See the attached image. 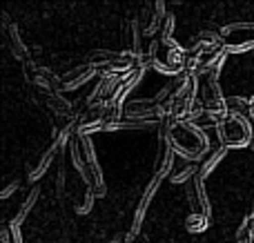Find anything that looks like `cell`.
<instances>
[{
    "mask_svg": "<svg viewBox=\"0 0 254 243\" xmlns=\"http://www.w3.org/2000/svg\"><path fill=\"white\" fill-rule=\"evenodd\" d=\"M172 147L174 154L185 163H198L210 152V138L205 129L190 121H176L172 125Z\"/></svg>",
    "mask_w": 254,
    "mask_h": 243,
    "instance_id": "obj_1",
    "label": "cell"
},
{
    "mask_svg": "<svg viewBox=\"0 0 254 243\" xmlns=\"http://www.w3.org/2000/svg\"><path fill=\"white\" fill-rule=\"evenodd\" d=\"M246 221H248V226H250V232L254 235V210H252V212L246 217Z\"/></svg>",
    "mask_w": 254,
    "mask_h": 243,
    "instance_id": "obj_26",
    "label": "cell"
},
{
    "mask_svg": "<svg viewBox=\"0 0 254 243\" xmlns=\"http://www.w3.org/2000/svg\"><path fill=\"white\" fill-rule=\"evenodd\" d=\"M216 136H219L221 145L228 150H241V147H250L254 138L252 121L248 116L228 114L216 127Z\"/></svg>",
    "mask_w": 254,
    "mask_h": 243,
    "instance_id": "obj_2",
    "label": "cell"
},
{
    "mask_svg": "<svg viewBox=\"0 0 254 243\" xmlns=\"http://www.w3.org/2000/svg\"><path fill=\"white\" fill-rule=\"evenodd\" d=\"M250 98H243V96H230L228 98V112L230 114H239V116H248L250 119Z\"/></svg>",
    "mask_w": 254,
    "mask_h": 243,
    "instance_id": "obj_19",
    "label": "cell"
},
{
    "mask_svg": "<svg viewBox=\"0 0 254 243\" xmlns=\"http://www.w3.org/2000/svg\"><path fill=\"white\" fill-rule=\"evenodd\" d=\"M207 226H210V219L203 217V214H192V212H190V217L185 219V230L192 232V235L207 230Z\"/></svg>",
    "mask_w": 254,
    "mask_h": 243,
    "instance_id": "obj_22",
    "label": "cell"
},
{
    "mask_svg": "<svg viewBox=\"0 0 254 243\" xmlns=\"http://www.w3.org/2000/svg\"><path fill=\"white\" fill-rule=\"evenodd\" d=\"M201 103L207 112L221 116V119H225V116L230 114L228 112V98L223 96L219 83H212V80H207V78H205V83L201 85Z\"/></svg>",
    "mask_w": 254,
    "mask_h": 243,
    "instance_id": "obj_11",
    "label": "cell"
},
{
    "mask_svg": "<svg viewBox=\"0 0 254 243\" xmlns=\"http://www.w3.org/2000/svg\"><path fill=\"white\" fill-rule=\"evenodd\" d=\"M38 194H40L38 185H36V187H31V190L27 192V196H25V201H22V203H20V208H18V212L13 214L11 219H9V221H11L13 226H18V228H20L22 223H25L27 214L31 212V208H34V205H36V201H38Z\"/></svg>",
    "mask_w": 254,
    "mask_h": 243,
    "instance_id": "obj_16",
    "label": "cell"
},
{
    "mask_svg": "<svg viewBox=\"0 0 254 243\" xmlns=\"http://www.w3.org/2000/svg\"><path fill=\"white\" fill-rule=\"evenodd\" d=\"M110 243H123V237H121V235H116V237H114V239H112Z\"/></svg>",
    "mask_w": 254,
    "mask_h": 243,
    "instance_id": "obj_29",
    "label": "cell"
},
{
    "mask_svg": "<svg viewBox=\"0 0 254 243\" xmlns=\"http://www.w3.org/2000/svg\"><path fill=\"white\" fill-rule=\"evenodd\" d=\"M80 141V150H83V156H85V165H87V185L85 187H92L94 194L101 199V196L107 194V185H105V177H103V170H101V163L96 159V147H94V141L92 136H78Z\"/></svg>",
    "mask_w": 254,
    "mask_h": 243,
    "instance_id": "obj_4",
    "label": "cell"
},
{
    "mask_svg": "<svg viewBox=\"0 0 254 243\" xmlns=\"http://www.w3.org/2000/svg\"><path fill=\"white\" fill-rule=\"evenodd\" d=\"M0 241L2 243H22L20 228L13 226L11 221H4L2 226H0Z\"/></svg>",
    "mask_w": 254,
    "mask_h": 243,
    "instance_id": "obj_20",
    "label": "cell"
},
{
    "mask_svg": "<svg viewBox=\"0 0 254 243\" xmlns=\"http://www.w3.org/2000/svg\"><path fill=\"white\" fill-rule=\"evenodd\" d=\"M185 199H188L190 212L203 214V217L210 219L212 205H210V199H207V194H205V181H203L201 177H194L192 181L185 185Z\"/></svg>",
    "mask_w": 254,
    "mask_h": 243,
    "instance_id": "obj_9",
    "label": "cell"
},
{
    "mask_svg": "<svg viewBox=\"0 0 254 243\" xmlns=\"http://www.w3.org/2000/svg\"><path fill=\"white\" fill-rule=\"evenodd\" d=\"M125 34H127V52L136 54V56H143V49H140V38H143V29H140V20L138 18H129L125 22Z\"/></svg>",
    "mask_w": 254,
    "mask_h": 243,
    "instance_id": "obj_15",
    "label": "cell"
},
{
    "mask_svg": "<svg viewBox=\"0 0 254 243\" xmlns=\"http://www.w3.org/2000/svg\"><path fill=\"white\" fill-rule=\"evenodd\" d=\"M252 210H254V199H252Z\"/></svg>",
    "mask_w": 254,
    "mask_h": 243,
    "instance_id": "obj_31",
    "label": "cell"
},
{
    "mask_svg": "<svg viewBox=\"0 0 254 243\" xmlns=\"http://www.w3.org/2000/svg\"><path fill=\"white\" fill-rule=\"evenodd\" d=\"M98 69L92 65H87V62H83V65L74 67V69H69L67 74H63V92H71V89H78L83 87V85H87L92 78H96Z\"/></svg>",
    "mask_w": 254,
    "mask_h": 243,
    "instance_id": "obj_13",
    "label": "cell"
},
{
    "mask_svg": "<svg viewBox=\"0 0 254 243\" xmlns=\"http://www.w3.org/2000/svg\"><path fill=\"white\" fill-rule=\"evenodd\" d=\"M63 185H65V159L63 154L58 156V177H56V192L61 194L63 192Z\"/></svg>",
    "mask_w": 254,
    "mask_h": 243,
    "instance_id": "obj_24",
    "label": "cell"
},
{
    "mask_svg": "<svg viewBox=\"0 0 254 243\" xmlns=\"http://www.w3.org/2000/svg\"><path fill=\"white\" fill-rule=\"evenodd\" d=\"M250 105H252V110H250V121L254 123V94H252V98H250Z\"/></svg>",
    "mask_w": 254,
    "mask_h": 243,
    "instance_id": "obj_27",
    "label": "cell"
},
{
    "mask_svg": "<svg viewBox=\"0 0 254 243\" xmlns=\"http://www.w3.org/2000/svg\"><path fill=\"white\" fill-rule=\"evenodd\" d=\"M20 187V181H11L7 187H2V192H0V199H9V196L13 194V192Z\"/></svg>",
    "mask_w": 254,
    "mask_h": 243,
    "instance_id": "obj_25",
    "label": "cell"
},
{
    "mask_svg": "<svg viewBox=\"0 0 254 243\" xmlns=\"http://www.w3.org/2000/svg\"><path fill=\"white\" fill-rule=\"evenodd\" d=\"M174 27H176V20H174V13H167L165 20L161 25V31H158V40L161 43H167V40H174Z\"/></svg>",
    "mask_w": 254,
    "mask_h": 243,
    "instance_id": "obj_23",
    "label": "cell"
},
{
    "mask_svg": "<svg viewBox=\"0 0 254 243\" xmlns=\"http://www.w3.org/2000/svg\"><path fill=\"white\" fill-rule=\"evenodd\" d=\"M134 243H152V241H149V239H147V237H145V235H140V237H138V239H136Z\"/></svg>",
    "mask_w": 254,
    "mask_h": 243,
    "instance_id": "obj_28",
    "label": "cell"
},
{
    "mask_svg": "<svg viewBox=\"0 0 254 243\" xmlns=\"http://www.w3.org/2000/svg\"><path fill=\"white\" fill-rule=\"evenodd\" d=\"M0 34H2L4 47L9 49V54H11L16 61L29 62V49H27V45L22 43L20 31H18V25L11 20V18H9V13H2V25H0Z\"/></svg>",
    "mask_w": 254,
    "mask_h": 243,
    "instance_id": "obj_7",
    "label": "cell"
},
{
    "mask_svg": "<svg viewBox=\"0 0 254 243\" xmlns=\"http://www.w3.org/2000/svg\"><path fill=\"white\" fill-rule=\"evenodd\" d=\"M145 67H136L131 74H127L125 78H123V83L119 85V89H116V94H114V98H112L107 105H116V107H123L125 105V98L129 96L131 92H134V87L140 83V80L145 78Z\"/></svg>",
    "mask_w": 254,
    "mask_h": 243,
    "instance_id": "obj_14",
    "label": "cell"
},
{
    "mask_svg": "<svg viewBox=\"0 0 254 243\" xmlns=\"http://www.w3.org/2000/svg\"><path fill=\"white\" fill-rule=\"evenodd\" d=\"M219 34L223 36L225 54H246L254 52V22H230L221 27Z\"/></svg>",
    "mask_w": 254,
    "mask_h": 243,
    "instance_id": "obj_3",
    "label": "cell"
},
{
    "mask_svg": "<svg viewBox=\"0 0 254 243\" xmlns=\"http://www.w3.org/2000/svg\"><path fill=\"white\" fill-rule=\"evenodd\" d=\"M96 199H98V196L94 194V190H92V187H85L83 196H80V199L74 203L76 212H78V214H89V212H92V208H94V201H96Z\"/></svg>",
    "mask_w": 254,
    "mask_h": 243,
    "instance_id": "obj_21",
    "label": "cell"
},
{
    "mask_svg": "<svg viewBox=\"0 0 254 243\" xmlns=\"http://www.w3.org/2000/svg\"><path fill=\"white\" fill-rule=\"evenodd\" d=\"M36 98L38 103L56 119H63L65 123L74 121L76 116V105H71L67 98H63L61 92H36Z\"/></svg>",
    "mask_w": 254,
    "mask_h": 243,
    "instance_id": "obj_8",
    "label": "cell"
},
{
    "mask_svg": "<svg viewBox=\"0 0 254 243\" xmlns=\"http://www.w3.org/2000/svg\"><path fill=\"white\" fill-rule=\"evenodd\" d=\"M25 78L36 92H63V76L54 74L47 67H38L34 62H25Z\"/></svg>",
    "mask_w": 254,
    "mask_h": 243,
    "instance_id": "obj_6",
    "label": "cell"
},
{
    "mask_svg": "<svg viewBox=\"0 0 254 243\" xmlns=\"http://www.w3.org/2000/svg\"><path fill=\"white\" fill-rule=\"evenodd\" d=\"M250 243H254V235H252V237H250Z\"/></svg>",
    "mask_w": 254,
    "mask_h": 243,
    "instance_id": "obj_30",
    "label": "cell"
},
{
    "mask_svg": "<svg viewBox=\"0 0 254 243\" xmlns=\"http://www.w3.org/2000/svg\"><path fill=\"white\" fill-rule=\"evenodd\" d=\"M163 179H165V177H158V174H154L152 181L147 183V187H145L143 196H140L138 205H136V210H134V217H131V226H129V232H127V237H125V243H134L140 237L143 219H145V214H147V208H149V203H152L154 194H156L158 187H161Z\"/></svg>",
    "mask_w": 254,
    "mask_h": 243,
    "instance_id": "obj_5",
    "label": "cell"
},
{
    "mask_svg": "<svg viewBox=\"0 0 254 243\" xmlns=\"http://www.w3.org/2000/svg\"><path fill=\"white\" fill-rule=\"evenodd\" d=\"M167 11H165V2L163 0H154V2H147L143 7V13H140V29H143V36L152 38L161 31V25L165 20Z\"/></svg>",
    "mask_w": 254,
    "mask_h": 243,
    "instance_id": "obj_10",
    "label": "cell"
},
{
    "mask_svg": "<svg viewBox=\"0 0 254 243\" xmlns=\"http://www.w3.org/2000/svg\"><path fill=\"white\" fill-rule=\"evenodd\" d=\"M228 152H230V150H228V147H223V145L216 147V150L212 152V154L201 163V172H198V177H201L203 181H205L207 177H212V172H214V170L221 165V161L228 156Z\"/></svg>",
    "mask_w": 254,
    "mask_h": 243,
    "instance_id": "obj_17",
    "label": "cell"
},
{
    "mask_svg": "<svg viewBox=\"0 0 254 243\" xmlns=\"http://www.w3.org/2000/svg\"><path fill=\"white\" fill-rule=\"evenodd\" d=\"M198 172H201V165H198V163H185L181 170H176V172H172L170 181L174 183V185H179V183H183V185H188V183L192 181L194 177H198Z\"/></svg>",
    "mask_w": 254,
    "mask_h": 243,
    "instance_id": "obj_18",
    "label": "cell"
},
{
    "mask_svg": "<svg viewBox=\"0 0 254 243\" xmlns=\"http://www.w3.org/2000/svg\"><path fill=\"white\" fill-rule=\"evenodd\" d=\"M223 47H225V43H223V36H221L219 31L203 29L192 38V43H190L188 49L192 54H196V56H203V54L219 52V49H223Z\"/></svg>",
    "mask_w": 254,
    "mask_h": 243,
    "instance_id": "obj_12",
    "label": "cell"
},
{
    "mask_svg": "<svg viewBox=\"0 0 254 243\" xmlns=\"http://www.w3.org/2000/svg\"><path fill=\"white\" fill-rule=\"evenodd\" d=\"M252 61H254V52H252Z\"/></svg>",
    "mask_w": 254,
    "mask_h": 243,
    "instance_id": "obj_32",
    "label": "cell"
}]
</instances>
